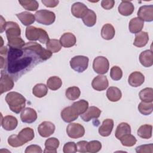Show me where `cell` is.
Returning a JSON list of instances; mask_svg holds the SVG:
<instances>
[{"mask_svg":"<svg viewBox=\"0 0 153 153\" xmlns=\"http://www.w3.org/2000/svg\"><path fill=\"white\" fill-rule=\"evenodd\" d=\"M114 128V121L112 119L105 120L99 128V133L103 137L109 136Z\"/></svg>","mask_w":153,"mask_h":153,"instance_id":"obj_20","label":"cell"},{"mask_svg":"<svg viewBox=\"0 0 153 153\" xmlns=\"http://www.w3.org/2000/svg\"><path fill=\"white\" fill-rule=\"evenodd\" d=\"M0 59H1V69H2L3 68L5 69L6 68V65H7L5 59H4V57L2 56H1Z\"/></svg>","mask_w":153,"mask_h":153,"instance_id":"obj_53","label":"cell"},{"mask_svg":"<svg viewBox=\"0 0 153 153\" xmlns=\"http://www.w3.org/2000/svg\"><path fill=\"white\" fill-rule=\"evenodd\" d=\"M16 15L22 23L27 27L29 26V25L33 23L35 21V16L28 11H23L20 13L16 14Z\"/></svg>","mask_w":153,"mask_h":153,"instance_id":"obj_26","label":"cell"},{"mask_svg":"<svg viewBox=\"0 0 153 153\" xmlns=\"http://www.w3.org/2000/svg\"><path fill=\"white\" fill-rule=\"evenodd\" d=\"M106 97L111 102H117L122 97L121 90L116 87H110L106 91Z\"/></svg>","mask_w":153,"mask_h":153,"instance_id":"obj_30","label":"cell"},{"mask_svg":"<svg viewBox=\"0 0 153 153\" xmlns=\"http://www.w3.org/2000/svg\"><path fill=\"white\" fill-rule=\"evenodd\" d=\"M62 85V79L57 76H50L47 79V87L53 91L59 89L61 87Z\"/></svg>","mask_w":153,"mask_h":153,"instance_id":"obj_36","label":"cell"},{"mask_svg":"<svg viewBox=\"0 0 153 153\" xmlns=\"http://www.w3.org/2000/svg\"><path fill=\"white\" fill-rule=\"evenodd\" d=\"M115 1L114 0H103L101 1V6L105 10H110L114 7Z\"/></svg>","mask_w":153,"mask_h":153,"instance_id":"obj_50","label":"cell"},{"mask_svg":"<svg viewBox=\"0 0 153 153\" xmlns=\"http://www.w3.org/2000/svg\"><path fill=\"white\" fill-rule=\"evenodd\" d=\"M136 152L137 153H152L153 152V144L142 145L136 148Z\"/></svg>","mask_w":153,"mask_h":153,"instance_id":"obj_46","label":"cell"},{"mask_svg":"<svg viewBox=\"0 0 153 153\" xmlns=\"http://www.w3.org/2000/svg\"><path fill=\"white\" fill-rule=\"evenodd\" d=\"M91 85L93 89L97 91H103L106 89L109 85L108 78L106 76L99 75L92 81Z\"/></svg>","mask_w":153,"mask_h":153,"instance_id":"obj_13","label":"cell"},{"mask_svg":"<svg viewBox=\"0 0 153 153\" xmlns=\"http://www.w3.org/2000/svg\"><path fill=\"white\" fill-rule=\"evenodd\" d=\"M5 101L11 111L16 114H19L26 106V99L19 93L11 91L5 96Z\"/></svg>","mask_w":153,"mask_h":153,"instance_id":"obj_2","label":"cell"},{"mask_svg":"<svg viewBox=\"0 0 153 153\" xmlns=\"http://www.w3.org/2000/svg\"><path fill=\"white\" fill-rule=\"evenodd\" d=\"M110 76L114 81H118L121 79L123 76V71L121 69L117 66H114L112 67L110 71Z\"/></svg>","mask_w":153,"mask_h":153,"instance_id":"obj_44","label":"cell"},{"mask_svg":"<svg viewBox=\"0 0 153 153\" xmlns=\"http://www.w3.org/2000/svg\"><path fill=\"white\" fill-rule=\"evenodd\" d=\"M102 148V143L98 140H91L87 143L88 152L96 153L99 152Z\"/></svg>","mask_w":153,"mask_h":153,"instance_id":"obj_43","label":"cell"},{"mask_svg":"<svg viewBox=\"0 0 153 153\" xmlns=\"http://www.w3.org/2000/svg\"><path fill=\"white\" fill-rule=\"evenodd\" d=\"M19 2L25 10L28 11H36L39 7V4L35 0H20Z\"/></svg>","mask_w":153,"mask_h":153,"instance_id":"obj_41","label":"cell"},{"mask_svg":"<svg viewBox=\"0 0 153 153\" xmlns=\"http://www.w3.org/2000/svg\"><path fill=\"white\" fill-rule=\"evenodd\" d=\"M139 98L142 102H152L153 101V89L152 88H145L139 93Z\"/></svg>","mask_w":153,"mask_h":153,"instance_id":"obj_37","label":"cell"},{"mask_svg":"<svg viewBox=\"0 0 153 153\" xmlns=\"http://www.w3.org/2000/svg\"><path fill=\"white\" fill-rule=\"evenodd\" d=\"M7 38L20 36L21 30L19 25L14 22H7L5 28Z\"/></svg>","mask_w":153,"mask_h":153,"instance_id":"obj_12","label":"cell"},{"mask_svg":"<svg viewBox=\"0 0 153 153\" xmlns=\"http://www.w3.org/2000/svg\"><path fill=\"white\" fill-rule=\"evenodd\" d=\"M40 62H42L40 58L30 50L10 47L7 54V72L13 79L17 80Z\"/></svg>","mask_w":153,"mask_h":153,"instance_id":"obj_1","label":"cell"},{"mask_svg":"<svg viewBox=\"0 0 153 153\" xmlns=\"http://www.w3.org/2000/svg\"><path fill=\"white\" fill-rule=\"evenodd\" d=\"M96 14L94 11L88 9L87 13L82 18L84 25L88 27L93 26L96 23Z\"/></svg>","mask_w":153,"mask_h":153,"instance_id":"obj_34","label":"cell"},{"mask_svg":"<svg viewBox=\"0 0 153 153\" xmlns=\"http://www.w3.org/2000/svg\"><path fill=\"white\" fill-rule=\"evenodd\" d=\"M0 79V93L3 94L5 92L11 90L14 85L13 78L8 74L1 71Z\"/></svg>","mask_w":153,"mask_h":153,"instance_id":"obj_9","label":"cell"},{"mask_svg":"<svg viewBox=\"0 0 153 153\" xmlns=\"http://www.w3.org/2000/svg\"><path fill=\"white\" fill-rule=\"evenodd\" d=\"M46 47L48 50L51 51L52 53L59 52L62 48V45L60 41L56 39H49L46 43Z\"/></svg>","mask_w":153,"mask_h":153,"instance_id":"obj_39","label":"cell"},{"mask_svg":"<svg viewBox=\"0 0 153 153\" xmlns=\"http://www.w3.org/2000/svg\"><path fill=\"white\" fill-rule=\"evenodd\" d=\"M35 20L44 25H50L53 24L56 19L55 14L47 10H41L37 11L35 14Z\"/></svg>","mask_w":153,"mask_h":153,"instance_id":"obj_5","label":"cell"},{"mask_svg":"<svg viewBox=\"0 0 153 153\" xmlns=\"http://www.w3.org/2000/svg\"><path fill=\"white\" fill-rule=\"evenodd\" d=\"M18 124L17 118L12 115H7L1 120V126L4 129L7 131L14 130Z\"/></svg>","mask_w":153,"mask_h":153,"instance_id":"obj_19","label":"cell"},{"mask_svg":"<svg viewBox=\"0 0 153 153\" xmlns=\"http://www.w3.org/2000/svg\"><path fill=\"white\" fill-rule=\"evenodd\" d=\"M145 81L144 75L140 72L135 71L132 72L128 76V82L133 87L140 86Z\"/></svg>","mask_w":153,"mask_h":153,"instance_id":"obj_17","label":"cell"},{"mask_svg":"<svg viewBox=\"0 0 153 153\" xmlns=\"http://www.w3.org/2000/svg\"><path fill=\"white\" fill-rule=\"evenodd\" d=\"M7 22H5V20H4V19L3 18V17L2 16H1V25H0V27H1V31L0 32L2 33L5 30V25H6Z\"/></svg>","mask_w":153,"mask_h":153,"instance_id":"obj_52","label":"cell"},{"mask_svg":"<svg viewBox=\"0 0 153 153\" xmlns=\"http://www.w3.org/2000/svg\"><path fill=\"white\" fill-rule=\"evenodd\" d=\"M19 138L23 144L32 140L34 136V131L32 128L26 127L23 128L17 134Z\"/></svg>","mask_w":153,"mask_h":153,"instance_id":"obj_25","label":"cell"},{"mask_svg":"<svg viewBox=\"0 0 153 153\" xmlns=\"http://www.w3.org/2000/svg\"><path fill=\"white\" fill-rule=\"evenodd\" d=\"M59 140L56 137H50L45 142L44 153H56L57 149L59 146Z\"/></svg>","mask_w":153,"mask_h":153,"instance_id":"obj_24","label":"cell"},{"mask_svg":"<svg viewBox=\"0 0 153 153\" xmlns=\"http://www.w3.org/2000/svg\"><path fill=\"white\" fill-rule=\"evenodd\" d=\"M61 118L66 123H71L78 117V115L76 113L71 106L65 108L61 111Z\"/></svg>","mask_w":153,"mask_h":153,"instance_id":"obj_18","label":"cell"},{"mask_svg":"<svg viewBox=\"0 0 153 153\" xmlns=\"http://www.w3.org/2000/svg\"><path fill=\"white\" fill-rule=\"evenodd\" d=\"M115 34V30L114 26L109 24L106 23L104 25L101 29V36L106 40L112 39Z\"/></svg>","mask_w":153,"mask_h":153,"instance_id":"obj_31","label":"cell"},{"mask_svg":"<svg viewBox=\"0 0 153 153\" xmlns=\"http://www.w3.org/2000/svg\"><path fill=\"white\" fill-rule=\"evenodd\" d=\"M144 26V22L138 17H134L130 20L128 24V29L131 33H137L141 32Z\"/></svg>","mask_w":153,"mask_h":153,"instance_id":"obj_27","label":"cell"},{"mask_svg":"<svg viewBox=\"0 0 153 153\" xmlns=\"http://www.w3.org/2000/svg\"><path fill=\"white\" fill-rule=\"evenodd\" d=\"M152 126L149 124H144L141 126L137 130V135L142 138L148 139L152 137Z\"/></svg>","mask_w":153,"mask_h":153,"instance_id":"obj_33","label":"cell"},{"mask_svg":"<svg viewBox=\"0 0 153 153\" xmlns=\"http://www.w3.org/2000/svg\"><path fill=\"white\" fill-rule=\"evenodd\" d=\"M42 3L47 7L53 8L56 7L59 3L58 0H42Z\"/></svg>","mask_w":153,"mask_h":153,"instance_id":"obj_51","label":"cell"},{"mask_svg":"<svg viewBox=\"0 0 153 153\" xmlns=\"http://www.w3.org/2000/svg\"><path fill=\"white\" fill-rule=\"evenodd\" d=\"M134 10L133 4L129 1H122L118 7V12L124 16H128L131 15Z\"/></svg>","mask_w":153,"mask_h":153,"instance_id":"obj_21","label":"cell"},{"mask_svg":"<svg viewBox=\"0 0 153 153\" xmlns=\"http://www.w3.org/2000/svg\"><path fill=\"white\" fill-rule=\"evenodd\" d=\"M130 133H131L130 126L127 123H121L118 125L115 130V136L117 139L120 140V139L123 136L127 134H130Z\"/></svg>","mask_w":153,"mask_h":153,"instance_id":"obj_29","label":"cell"},{"mask_svg":"<svg viewBox=\"0 0 153 153\" xmlns=\"http://www.w3.org/2000/svg\"><path fill=\"white\" fill-rule=\"evenodd\" d=\"M149 41V35L146 32H140L136 33L133 45L137 47H143L145 46Z\"/></svg>","mask_w":153,"mask_h":153,"instance_id":"obj_28","label":"cell"},{"mask_svg":"<svg viewBox=\"0 0 153 153\" xmlns=\"http://www.w3.org/2000/svg\"><path fill=\"white\" fill-rule=\"evenodd\" d=\"M8 143L9 145L14 148L19 147L24 145L16 134H13L9 136L8 138Z\"/></svg>","mask_w":153,"mask_h":153,"instance_id":"obj_45","label":"cell"},{"mask_svg":"<svg viewBox=\"0 0 153 153\" xmlns=\"http://www.w3.org/2000/svg\"><path fill=\"white\" fill-rule=\"evenodd\" d=\"M87 143H88V142L85 140H81L77 142L76 143L77 151L79 152H88Z\"/></svg>","mask_w":153,"mask_h":153,"instance_id":"obj_49","label":"cell"},{"mask_svg":"<svg viewBox=\"0 0 153 153\" xmlns=\"http://www.w3.org/2000/svg\"><path fill=\"white\" fill-rule=\"evenodd\" d=\"M88 8L83 3L76 2L71 7L72 14L76 18H82L87 13Z\"/></svg>","mask_w":153,"mask_h":153,"instance_id":"obj_16","label":"cell"},{"mask_svg":"<svg viewBox=\"0 0 153 153\" xmlns=\"http://www.w3.org/2000/svg\"><path fill=\"white\" fill-rule=\"evenodd\" d=\"M72 108L79 115L84 114L88 108V102L85 100H80L72 103Z\"/></svg>","mask_w":153,"mask_h":153,"instance_id":"obj_32","label":"cell"},{"mask_svg":"<svg viewBox=\"0 0 153 153\" xmlns=\"http://www.w3.org/2000/svg\"><path fill=\"white\" fill-rule=\"evenodd\" d=\"M25 152V153H34V152L41 153L42 152V150L41 148L37 145H31L28 146L26 148Z\"/></svg>","mask_w":153,"mask_h":153,"instance_id":"obj_48","label":"cell"},{"mask_svg":"<svg viewBox=\"0 0 153 153\" xmlns=\"http://www.w3.org/2000/svg\"><path fill=\"white\" fill-rule=\"evenodd\" d=\"M76 41V39L75 36L71 32L63 33L60 38V42L61 45L65 48H70L73 47L75 45Z\"/></svg>","mask_w":153,"mask_h":153,"instance_id":"obj_23","label":"cell"},{"mask_svg":"<svg viewBox=\"0 0 153 153\" xmlns=\"http://www.w3.org/2000/svg\"><path fill=\"white\" fill-rule=\"evenodd\" d=\"M81 94V91L78 87L73 86L68 88L66 90L65 95L67 99L70 100H75L79 98Z\"/></svg>","mask_w":153,"mask_h":153,"instance_id":"obj_38","label":"cell"},{"mask_svg":"<svg viewBox=\"0 0 153 153\" xmlns=\"http://www.w3.org/2000/svg\"><path fill=\"white\" fill-rule=\"evenodd\" d=\"M140 63L146 68H149L153 65V53L152 50H147L142 51L139 55Z\"/></svg>","mask_w":153,"mask_h":153,"instance_id":"obj_22","label":"cell"},{"mask_svg":"<svg viewBox=\"0 0 153 153\" xmlns=\"http://www.w3.org/2000/svg\"><path fill=\"white\" fill-rule=\"evenodd\" d=\"M138 110L140 114L144 115H150L153 111L152 102H141L138 105Z\"/></svg>","mask_w":153,"mask_h":153,"instance_id":"obj_40","label":"cell"},{"mask_svg":"<svg viewBox=\"0 0 153 153\" xmlns=\"http://www.w3.org/2000/svg\"><path fill=\"white\" fill-rule=\"evenodd\" d=\"M23 48L33 51L40 58L42 62L48 60L52 56V53L51 51L44 48L41 46V44L36 42H26Z\"/></svg>","mask_w":153,"mask_h":153,"instance_id":"obj_4","label":"cell"},{"mask_svg":"<svg viewBox=\"0 0 153 153\" xmlns=\"http://www.w3.org/2000/svg\"><path fill=\"white\" fill-rule=\"evenodd\" d=\"M66 133L72 139H78L85 134L84 127L79 123H70L66 127Z\"/></svg>","mask_w":153,"mask_h":153,"instance_id":"obj_8","label":"cell"},{"mask_svg":"<svg viewBox=\"0 0 153 153\" xmlns=\"http://www.w3.org/2000/svg\"><path fill=\"white\" fill-rule=\"evenodd\" d=\"M64 153H75L77 151L76 144L74 142H69L66 143L63 148Z\"/></svg>","mask_w":153,"mask_h":153,"instance_id":"obj_47","label":"cell"},{"mask_svg":"<svg viewBox=\"0 0 153 153\" xmlns=\"http://www.w3.org/2000/svg\"><path fill=\"white\" fill-rule=\"evenodd\" d=\"M48 93V88L47 86L45 85L44 84L39 83L36 84L33 89H32V93L33 94L38 98H41L44 97L47 95Z\"/></svg>","mask_w":153,"mask_h":153,"instance_id":"obj_35","label":"cell"},{"mask_svg":"<svg viewBox=\"0 0 153 153\" xmlns=\"http://www.w3.org/2000/svg\"><path fill=\"white\" fill-rule=\"evenodd\" d=\"M20 119L25 123H32L37 119V113L31 108H26L23 109L20 114Z\"/></svg>","mask_w":153,"mask_h":153,"instance_id":"obj_14","label":"cell"},{"mask_svg":"<svg viewBox=\"0 0 153 153\" xmlns=\"http://www.w3.org/2000/svg\"><path fill=\"white\" fill-rule=\"evenodd\" d=\"M88 60L89 59L87 56H76L71 59L70 66L72 69L81 73L87 69Z\"/></svg>","mask_w":153,"mask_h":153,"instance_id":"obj_6","label":"cell"},{"mask_svg":"<svg viewBox=\"0 0 153 153\" xmlns=\"http://www.w3.org/2000/svg\"><path fill=\"white\" fill-rule=\"evenodd\" d=\"M137 15L142 21L146 22H151L153 20V6L143 5L141 6L137 11Z\"/></svg>","mask_w":153,"mask_h":153,"instance_id":"obj_10","label":"cell"},{"mask_svg":"<svg viewBox=\"0 0 153 153\" xmlns=\"http://www.w3.org/2000/svg\"><path fill=\"white\" fill-rule=\"evenodd\" d=\"M55 128V126L53 123L50 121H43L39 125L38 131L41 136L48 137L54 133Z\"/></svg>","mask_w":153,"mask_h":153,"instance_id":"obj_11","label":"cell"},{"mask_svg":"<svg viewBox=\"0 0 153 153\" xmlns=\"http://www.w3.org/2000/svg\"><path fill=\"white\" fill-rule=\"evenodd\" d=\"M101 114V110L97 107L92 106L87 109V111L82 114L81 115L82 120L85 122H88L94 118H98Z\"/></svg>","mask_w":153,"mask_h":153,"instance_id":"obj_15","label":"cell"},{"mask_svg":"<svg viewBox=\"0 0 153 153\" xmlns=\"http://www.w3.org/2000/svg\"><path fill=\"white\" fill-rule=\"evenodd\" d=\"M120 141L121 144L124 146L131 147L134 146L137 142L136 137L130 134H127L123 136L121 139Z\"/></svg>","mask_w":153,"mask_h":153,"instance_id":"obj_42","label":"cell"},{"mask_svg":"<svg viewBox=\"0 0 153 153\" xmlns=\"http://www.w3.org/2000/svg\"><path fill=\"white\" fill-rule=\"evenodd\" d=\"M109 63L108 60L103 56L96 57L93 62V68L95 72L100 75H103L109 70Z\"/></svg>","mask_w":153,"mask_h":153,"instance_id":"obj_7","label":"cell"},{"mask_svg":"<svg viewBox=\"0 0 153 153\" xmlns=\"http://www.w3.org/2000/svg\"><path fill=\"white\" fill-rule=\"evenodd\" d=\"M8 49L7 48V47H1V49H0V53L1 55H6L7 54H8Z\"/></svg>","mask_w":153,"mask_h":153,"instance_id":"obj_54","label":"cell"},{"mask_svg":"<svg viewBox=\"0 0 153 153\" xmlns=\"http://www.w3.org/2000/svg\"><path fill=\"white\" fill-rule=\"evenodd\" d=\"M25 35L26 38L29 41H39L42 44H46L49 41L47 32L42 28L29 26L26 28Z\"/></svg>","mask_w":153,"mask_h":153,"instance_id":"obj_3","label":"cell"}]
</instances>
